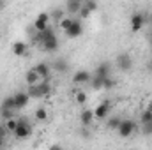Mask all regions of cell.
<instances>
[{
	"mask_svg": "<svg viewBox=\"0 0 152 150\" xmlns=\"http://www.w3.org/2000/svg\"><path fill=\"white\" fill-rule=\"evenodd\" d=\"M51 69L57 73H67L69 71V62L66 58H55L51 62Z\"/></svg>",
	"mask_w": 152,
	"mask_h": 150,
	"instance_id": "cell-17",
	"label": "cell"
},
{
	"mask_svg": "<svg viewBox=\"0 0 152 150\" xmlns=\"http://www.w3.org/2000/svg\"><path fill=\"white\" fill-rule=\"evenodd\" d=\"M147 25H152V14H147Z\"/></svg>",
	"mask_w": 152,
	"mask_h": 150,
	"instance_id": "cell-34",
	"label": "cell"
},
{
	"mask_svg": "<svg viewBox=\"0 0 152 150\" xmlns=\"http://www.w3.org/2000/svg\"><path fill=\"white\" fill-rule=\"evenodd\" d=\"M64 34H66V37H67V39L80 37V36L83 34V23H81V20H76V18H75V21L71 23V27H69Z\"/></svg>",
	"mask_w": 152,
	"mask_h": 150,
	"instance_id": "cell-6",
	"label": "cell"
},
{
	"mask_svg": "<svg viewBox=\"0 0 152 150\" xmlns=\"http://www.w3.org/2000/svg\"><path fill=\"white\" fill-rule=\"evenodd\" d=\"M149 42H151V46H152V32L149 34Z\"/></svg>",
	"mask_w": 152,
	"mask_h": 150,
	"instance_id": "cell-37",
	"label": "cell"
},
{
	"mask_svg": "<svg viewBox=\"0 0 152 150\" xmlns=\"http://www.w3.org/2000/svg\"><path fill=\"white\" fill-rule=\"evenodd\" d=\"M4 124H5V127H7V131L9 133H14V129H16V125H18V118H7V120H4Z\"/></svg>",
	"mask_w": 152,
	"mask_h": 150,
	"instance_id": "cell-26",
	"label": "cell"
},
{
	"mask_svg": "<svg viewBox=\"0 0 152 150\" xmlns=\"http://www.w3.org/2000/svg\"><path fill=\"white\" fill-rule=\"evenodd\" d=\"M110 110H112V103H110V101H103V103H99V104L94 108V117H96L97 120H104V118L108 117Z\"/></svg>",
	"mask_w": 152,
	"mask_h": 150,
	"instance_id": "cell-8",
	"label": "cell"
},
{
	"mask_svg": "<svg viewBox=\"0 0 152 150\" xmlns=\"http://www.w3.org/2000/svg\"><path fill=\"white\" fill-rule=\"evenodd\" d=\"M64 16H66V9H55V11H53V12L50 14V18H53V20H55L57 23H58V21H60V20L64 18Z\"/></svg>",
	"mask_w": 152,
	"mask_h": 150,
	"instance_id": "cell-28",
	"label": "cell"
},
{
	"mask_svg": "<svg viewBox=\"0 0 152 150\" xmlns=\"http://www.w3.org/2000/svg\"><path fill=\"white\" fill-rule=\"evenodd\" d=\"M73 21H75V18H71V16H64V18L58 21V25H60V28L66 32V30L71 27V23H73Z\"/></svg>",
	"mask_w": 152,
	"mask_h": 150,
	"instance_id": "cell-24",
	"label": "cell"
},
{
	"mask_svg": "<svg viewBox=\"0 0 152 150\" xmlns=\"http://www.w3.org/2000/svg\"><path fill=\"white\" fill-rule=\"evenodd\" d=\"M140 122H142V124H149V122H152V111L151 110H145V111L140 115Z\"/></svg>",
	"mask_w": 152,
	"mask_h": 150,
	"instance_id": "cell-29",
	"label": "cell"
},
{
	"mask_svg": "<svg viewBox=\"0 0 152 150\" xmlns=\"http://www.w3.org/2000/svg\"><path fill=\"white\" fill-rule=\"evenodd\" d=\"M147 71H149V73H152V58L147 62Z\"/></svg>",
	"mask_w": 152,
	"mask_h": 150,
	"instance_id": "cell-33",
	"label": "cell"
},
{
	"mask_svg": "<svg viewBox=\"0 0 152 150\" xmlns=\"http://www.w3.org/2000/svg\"><path fill=\"white\" fill-rule=\"evenodd\" d=\"M94 74H99V76H110V74H112V64H110V62H101V64H99V66L96 67Z\"/></svg>",
	"mask_w": 152,
	"mask_h": 150,
	"instance_id": "cell-19",
	"label": "cell"
},
{
	"mask_svg": "<svg viewBox=\"0 0 152 150\" xmlns=\"http://www.w3.org/2000/svg\"><path fill=\"white\" fill-rule=\"evenodd\" d=\"M12 113H14V110H5V108H0V117H2V120L12 118Z\"/></svg>",
	"mask_w": 152,
	"mask_h": 150,
	"instance_id": "cell-30",
	"label": "cell"
},
{
	"mask_svg": "<svg viewBox=\"0 0 152 150\" xmlns=\"http://www.w3.org/2000/svg\"><path fill=\"white\" fill-rule=\"evenodd\" d=\"M11 51H12L14 57H25V55L28 53V46H27L23 41H16V42H12Z\"/></svg>",
	"mask_w": 152,
	"mask_h": 150,
	"instance_id": "cell-11",
	"label": "cell"
},
{
	"mask_svg": "<svg viewBox=\"0 0 152 150\" xmlns=\"http://www.w3.org/2000/svg\"><path fill=\"white\" fill-rule=\"evenodd\" d=\"M96 9H97V2H96V0H83V5H81L78 16H80L81 20H87Z\"/></svg>",
	"mask_w": 152,
	"mask_h": 150,
	"instance_id": "cell-7",
	"label": "cell"
},
{
	"mask_svg": "<svg viewBox=\"0 0 152 150\" xmlns=\"http://www.w3.org/2000/svg\"><path fill=\"white\" fill-rule=\"evenodd\" d=\"M94 110H90V108H85V110H81L80 113V122H81V125H85V127H90V124L94 122Z\"/></svg>",
	"mask_w": 152,
	"mask_h": 150,
	"instance_id": "cell-14",
	"label": "cell"
},
{
	"mask_svg": "<svg viewBox=\"0 0 152 150\" xmlns=\"http://www.w3.org/2000/svg\"><path fill=\"white\" fill-rule=\"evenodd\" d=\"M41 46H42V50H44V51L53 53V51H57V50H58V39H57V36H53V37L42 41V42H41Z\"/></svg>",
	"mask_w": 152,
	"mask_h": 150,
	"instance_id": "cell-16",
	"label": "cell"
},
{
	"mask_svg": "<svg viewBox=\"0 0 152 150\" xmlns=\"http://www.w3.org/2000/svg\"><path fill=\"white\" fill-rule=\"evenodd\" d=\"M81 5H83V0H66V12L71 16H76L80 12Z\"/></svg>",
	"mask_w": 152,
	"mask_h": 150,
	"instance_id": "cell-12",
	"label": "cell"
},
{
	"mask_svg": "<svg viewBox=\"0 0 152 150\" xmlns=\"http://www.w3.org/2000/svg\"><path fill=\"white\" fill-rule=\"evenodd\" d=\"M142 133H143L145 136H152V122H149V124H142Z\"/></svg>",
	"mask_w": 152,
	"mask_h": 150,
	"instance_id": "cell-31",
	"label": "cell"
},
{
	"mask_svg": "<svg viewBox=\"0 0 152 150\" xmlns=\"http://www.w3.org/2000/svg\"><path fill=\"white\" fill-rule=\"evenodd\" d=\"M145 110H151V111H152V99L147 103V108H145Z\"/></svg>",
	"mask_w": 152,
	"mask_h": 150,
	"instance_id": "cell-36",
	"label": "cell"
},
{
	"mask_svg": "<svg viewBox=\"0 0 152 150\" xmlns=\"http://www.w3.org/2000/svg\"><path fill=\"white\" fill-rule=\"evenodd\" d=\"M34 69L37 71L41 79H50V73H51V64L48 62H39L37 66H34Z\"/></svg>",
	"mask_w": 152,
	"mask_h": 150,
	"instance_id": "cell-13",
	"label": "cell"
},
{
	"mask_svg": "<svg viewBox=\"0 0 152 150\" xmlns=\"http://www.w3.org/2000/svg\"><path fill=\"white\" fill-rule=\"evenodd\" d=\"M25 81H27V85H36L41 81V76L37 74V71L32 67V69H28L27 73H25Z\"/></svg>",
	"mask_w": 152,
	"mask_h": 150,
	"instance_id": "cell-20",
	"label": "cell"
},
{
	"mask_svg": "<svg viewBox=\"0 0 152 150\" xmlns=\"http://www.w3.org/2000/svg\"><path fill=\"white\" fill-rule=\"evenodd\" d=\"M28 101H30V95H28V92H16V94H14L16 110H23V108H27Z\"/></svg>",
	"mask_w": 152,
	"mask_h": 150,
	"instance_id": "cell-10",
	"label": "cell"
},
{
	"mask_svg": "<svg viewBox=\"0 0 152 150\" xmlns=\"http://www.w3.org/2000/svg\"><path fill=\"white\" fill-rule=\"evenodd\" d=\"M12 134L16 136V140H27L32 134V125L28 124L27 118H18V125H16Z\"/></svg>",
	"mask_w": 152,
	"mask_h": 150,
	"instance_id": "cell-2",
	"label": "cell"
},
{
	"mask_svg": "<svg viewBox=\"0 0 152 150\" xmlns=\"http://www.w3.org/2000/svg\"><path fill=\"white\" fill-rule=\"evenodd\" d=\"M134 131H136V124L131 118H122L118 127H117V133L120 138H129V136H133Z\"/></svg>",
	"mask_w": 152,
	"mask_h": 150,
	"instance_id": "cell-3",
	"label": "cell"
},
{
	"mask_svg": "<svg viewBox=\"0 0 152 150\" xmlns=\"http://www.w3.org/2000/svg\"><path fill=\"white\" fill-rule=\"evenodd\" d=\"M4 145H5V138H4V136H0V149H2Z\"/></svg>",
	"mask_w": 152,
	"mask_h": 150,
	"instance_id": "cell-35",
	"label": "cell"
},
{
	"mask_svg": "<svg viewBox=\"0 0 152 150\" xmlns=\"http://www.w3.org/2000/svg\"><path fill=\"white\" fill-rule=\"evenodd\" d=\"M129 23H131L133 32H140L147 25V14L145 12H133L131 18H129Z\"/></svg>",
	"mask_w": 152,
	"mask_h": 150,
	"instance_id": "cell-5",
	"label": "cell"
},
{
	"mask_svg": "<svg viewBox=\"0 0 152 150\" xmlns=\"http://www.w3.org/2000/svg\"><path fill=\"white\" fill-rule=\"evenodd\" d=\"M34 117H36V120H37V122H46V120H48V110L41 106V108H37V110H36Z\"/></svg>",
	"mask_w": 152,
	"mask_h": 150,
	"instance_id": "cell-22",
	"label": "cell"
},
{
	"mask_svg": "<svg viewBox=\"0 0 152 150\" xmlns=\"http://www.w3.org/2000/svg\"><path fill=\"white\" fill-rule=\"evenodd\" d=\"M75 101L76 104H85L87 103V94L83 90H76L75 92Z\"/></svg>",
	"mask_w": 152,
	"mask_h": 150,
	"instance_id": "cell-25",
	"label": "cell"
},
{
	"mask_svg": "<svg viewBox=\"0 0 152 150\" xmlns=\"http://www.w3.org/2000/svg\"><path fill=\"white\" fill-rule=\"evenodd\" d=\"M50 14L48 12H41L37 18L34 20V28H36V32H41V30H46L48 27H50Z\"/></svg>",
	"mask_w": 152,
	"mask_h": 150,
	"instance_id": "cell-9",
	"label": "cell"
},
{
	"mask_svg": "<svg viewBox=\"0 0 152 150\" xmlns=\"http://www.w3.org/2000/svg\"><path fill=\"white\" fill-rule=\"evenodd\" d=\"M115 66H117V69L122 71V73L131 71V69H133V58H131V55H129V53H118L117 58H115Z\"/></svg>",
	"mask_w": 152,
	"mask_h": 150,
	"instance_id": "cell-4",
	"label": "cell"
},
{
	"mask_svg": "<svg viewBox=\"0 0 152 150\" xmlns=\"http://www.w3.org/2000/svg\"><path fill=\"white\" fill-rule=\"evenodd\" d=\"M117 87V79H115L113 76H106L104 78V85H103V90H112V88H115Z\"/></svg>",
	"mask_w": 152,
	"mask_h": 150,
	"instance_id": "cell-23",
	"label": "cell"
},
{
	"mask_svg": "<svg viewBox=\"0 0 152 150\" xmlns=\"http://www.w3.org/2000/svg\"><path fill=\"white\" fill-rule=\"evenodd\" d=\"M104 78H106V76L92 74V78H90V81H88L90 88H92V90H103V85H104Z\"/></svg>",
	"mask_w": 152,
	"mask_h": 150,
	"instance_id": "cell-18",
	"label": "cell"
},
{
	"mask_svg": "<svg viewBox=\"0 0 152 150\" xmlns=\"http://www.w3.org/2000/svg\"><path fill=\"white\" fill-rule=\"evenodd\" d=\"M120 120H122V118H120L118 115H115V117H110V118H108V122H106V125H108L110 129H115V131H117V127H118Z\"/></svg>",
	"mask_w": 152,
	"mask_h": 150,
	"instance_id": "cell-27",
	"label": "cell"
},
{
	"mask_svg": "<svg viewBox=\"0 0 152 150\" xmlns=\"http://www.w3.org/2000/svg\"><path fill=\"white\" fill-rule=\"evenodd\" d=\"M90 78H92V74H90L88 71L80 69V71H76V73H75L73 81H75L76 85H85V83H88V81H90Z\"/></svg>",
	"mask_w": 152,
	"mask_h": 150,
	"instance_id": "cell-15",
	"label": "cell"
},
{
	"mask_svg": "<svg viewBox=\"0 0 152 150\" xmlns=\"http://www.w3.org/2000/svg\"><path fill=\"white\" fill-rule=\"evenodd\" d=\"M5 5H7V0H0V11H4Z\"/></svg>",
	"mask_w": 152,
	"mask_h": 150,
	"instance_id": "cell-32",
	"label": "cell"
},
{
	"mask_svg": "<svg viewBox=\"0 0 152 150\" xmlns=\"http://www.w3.org/2000/svg\"><path fill=\"white\" fill-rule=\"evenodd\" d=\"M30 99H41V97H46L51 94V85H50V79H41L36 85H28L27 88Z\"/></svg>",
	"mask_w": 152,
	"mask_h": 150,
	"instance_id": "cell-1",
	"label": "cell"
},
{
	"mask_svg": "<svg viewBox=\"0 0 152 150\" xmlns=\"http://www.w3.org/2000/svg\"><path fill=\"white\" fill-rule=\"evenodd\" d=\"M0 108H5V110H14L16 111V103H14V95H9L2 101V106Z\"/></svg>",
	"mask_w": 152,
	"mask_h": 150,
	"instance_id": "cell-21",
	"label": "cell"
}]
</instances>
